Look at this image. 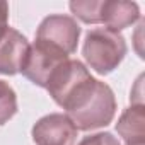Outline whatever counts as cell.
Returning <instances> with one entry per match:
<instances>
[{"instance_id":"11","label":"cell","mask_w":145,"mask_h":145,"mask_svg":"<svg viewBox=\"0 0 145 145\" xmlns=\"http://www.w3.org/2000/svg\"><path fill=\"white\" fill-rule=\"evenodd\" d=\"M17 113V96L16 91L5 82L0 80V126L9 123Z\"/></svg>"},{"instance_id":"9","label":"cell","mask_w":145,"mask_h":145,"mask_svg":"<svg viewBox=\"0 0 145 145\" xmlns=\"http://www.w3.org/2000/svg\"><path fill=\"white\" fill-rule=\"evenodd\" d=\"M116 131L126 145L145 143V108L142 103H131V106L121 113Z\"/></svg>"},{"instance_id":"2","label":"cell","mask_w":145,"mask_h":145,"mask_svg":"<svg viewBox=\"0 0 145 145\" xmlns=\"http://www.w3.org/2000/svg\"><path fill=\"white\" fill-rule=\"evenodd\" d=\"M128 46L125 38L111 29L96 27L86 34L82 55L86 63L99 75H108L120 67L126 56Z\"/></svg>"},{"instance_id":"6","label":"cell","mask_w":145,"mask_h":145,"mask_svg":"<svg viewBox=\"0 0 145 145\" xmlns=\"http://www.w3.org/2000/svg\"><path fill=\"white\" fill-rule=\"evenodd\" d=\"M77 131L67 114L50 113L34 123L31 133L36 145H74Z\"/></svg>"},{"instance_id":"14","label":"cell","mask_w":145,"mask_h":145,"mask_svg":"<svg viewBox=\"0 0 145 145\" xmlns=\"http://www.w3.org/2000/svg\"><path fill=\"white\" fill-rule=\"evenodd\" d=\"M130 145H145V143H130Z\"/></svg>"},{"instance_id":"13","label":"cell","mask_w":145,"mask_h":145,"mask_svg":"<svg viewBox=\"0 0 145 145\" xmlns=\"http://www.w3.org/2000/svg\"><path fill=\"white\" fill-rule=\"evenodd\" d=\"M9 24V4L7 2H0V36L7 31Z\"/></svg>"},{"instance_id":"10","label":"cell","mask_w":145,"mask_h":145,"mask_svg":"<svg viewBox=\"0 0 145 145\" xmlns=\"http://www.w3.org/2000/svg\"><path fill=\"white\" fill-rule=\"evenodd\" d=\"M101 5L103 0H74L68 7L75 17H79L86 24H99L101 22Z\"/></svg>"},{"instance_id":"7","label":"cell","mask_w":145,"mask_h":145,"mask_svg":"<svg viewBox=\"0 0 145 145\" xmlns=\"http://www.w3.org/2000/svg\"><path fill=\"white\" fill-rule=\"evenodd\" d=\"M29 51V43L17 29L7 27L0 36V74L16 75L21 72Z\"/></svg>"},{"instance_id":"5","label":"cell","mask_w":145,"mask_h":145,"mask_svg":"<svg viewBox=\"0 0 145 145\" xmlns=\"http://www.w3.org/2000/svg\"><path fill=\"white\" fill-rule=\"evenodd\" d=\"M68 58L70 56L34 41V44L29 46L27 56H26L24 65L21 68V74L27 80H31L33 84L44 89L46 84H48V79L51 77V74L63 61H67Z\"/></svg>"},{"instance_id":"3","label":"cell","mask_w":145,"mask_h":145,"mask_svg":"<svg viewBox=\"0 0 145 145\" xmlns=\"http://www.w3.org/2000/svg\"><path fill=\"white\" fill-rule=\"evenodd\" d=\"M79 38H80V26L74 17L53 14L41 21L34 41L70 56L72 53L77 51Z\"/></svg>"},{"instance_id":"1","label":"cell","mask_w":145,"mask_h":145,"mask_svg":"<svg viewBox=\"0 0 145 145\" xmlns=\"http://www.w3.org/2000/svg\"><path fill=\"white\" fill-rule=\"evenodd\" d=\"M63 109L77 130H97L113 121L116 114V97L108 84L92 77L72 96Z\"/></svg>"},{"instance_id":"12","label":"cell","mask_w":145,"mask_h":145,"mask_svg":"<svg viewBox=\"0 0 145 145\" xmlns=\"http://www.w3.org/2000/svg\"><path fill=\"white\" fill-rule=\"evenodd\" d=\"M79 145H121L120 140L109 133V131H99V133H94V135H89V137H84Z\"/></svg>"},{"instance_id":"4","label":"cell","mask_w":145,"mask_h":145,"mask_svg":"<svg viewBox=\"0 0 145 145\" xmlns=\"http://www.w3.org/2000/svg\"><path fill=\"white\" fill-rule=\"evenodd\" d=\"M91 79H92L91 72L82 61L68 58L51 74L44 89L50 92L51 99L60 108H65V104L72 99V96Z\"/></svg>"},{"instance_id":"8","label":"cell","mask_w":145,"mask_h":145,"mask_svg":"<svg viewBox=\"0 0 145 145\" xmlns=\"http://www.w3.org/2000/svg\"><path fill=\"white\" fill-rule=\"evenodd\" d=\"M101 22L106 29L120 33L133 26L140 19V9L135 2H121V0H103L101 5Z\"/></svg>"}]
</instances>
